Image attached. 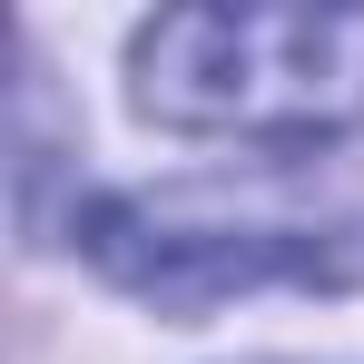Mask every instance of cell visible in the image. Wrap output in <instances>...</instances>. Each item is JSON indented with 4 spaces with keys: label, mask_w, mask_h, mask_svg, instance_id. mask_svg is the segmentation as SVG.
<instances>
[{
    "label": "cell",
    "mask_w": 364,
    "mask_h": 364,
    "mask_svg": "<svg viewBox=\"0 0 364 364\" xmlns=\"http://www.w3.org/2000/svg\"><path fill=\"white\" fill-rule=\"evenodd\" d=\"M138 109L187 138L315 148L364 119V10H158L138 30Z\"/></svg>",
    "instance_id": "1"
},
{
    "label": "cell",
    "mask_w": 364,
    "mask_h": 364,
    "mask_svg": "<svg viewBox=\"0 0 364 364\" xmlns=\"http://www.w3.org/2000/svg\"><path fill=\"white\" fill-rule=\"evenodd\" d=\"M89 266L128 296L197 315L246 286H355L364 276V197H315L305 178H207L168 197H99L89 207Z\"/></svg>",
    "instance_id": "2"
}]
</instances>
